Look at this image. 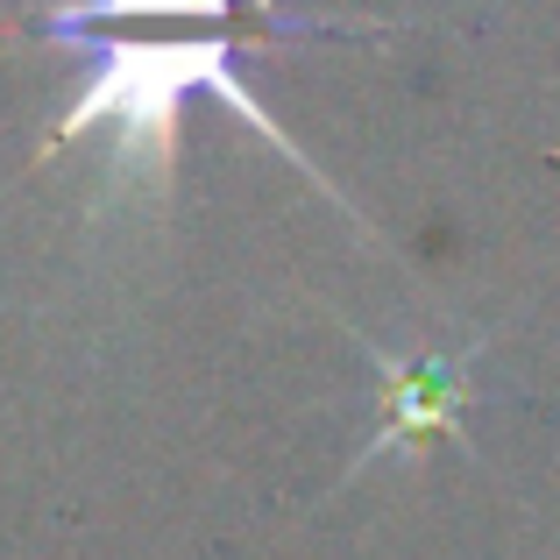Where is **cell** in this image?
<instances>
[{"mask_svg": "<svg viewBox=\"0 0 560 560\" xmlns=\"http://www.w3.org/2000/svg\"><path fill=\"white\" fill-rule=\"evenodd\" d=\"M256 28H213V36H156V43H136V36H93V71H85L79 100L57 114V128L43 136L36 156L65 150V142H85V136H107V191H150L164 199L171 191V164H178V121H185V100L191 93H213L228 114H242L262 142L291 156L327 199L348 206V191H334L319 178V164L291 142V128L270 121V107H256L242 79V57L256 50Z\"/></svg>", "mask_w": 560, "mask_h": 560, "instance_id": "cell-1", "label": "cell"}, {"mask_svg": "<svg viewBox=\"0 0 560 560\" xmlns=\"http://www.w3.org/2000/svg\"><path fill=\"white\" fill-rule=\"evenodd\" d=\"M362 355L376 362V383H383V425L376 440L348 462L355 468L383 462V454H425V440H462L468 447V405H476V362H482V341L476 348H440V355H390L362 334Z\"/></svg>", "mask_w": 560, "mask_h": 560, "instance_id": "cell-2", "label": "cell"}, {"mask_svg": "<svg viewBox=\"0 0 560 560\" xmlns=\"http://www.w3.org/2000/svg\"><path fill=\"white\" fill-rule=\"evenodd\" d=\"M242 8H262V0H57L50 14L28 22V36L36 43H93L107 28H128V22H228L234 28Z\"/></svg>", "mask_w": 560, "mask_h": 560, "instance_id": "cell-3", "label": "cell"}]
</instances>
